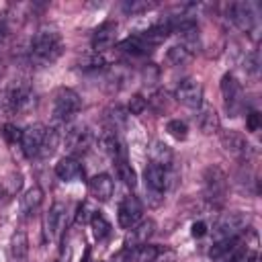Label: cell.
Wrapping results in <instances>:
<instances>
[{"instance_id":"obj_1","label":"cell","mask_w":262,"mask_h":262,"mask_svg":"<svg viewBox=\"0 0 262 262\" xmlns=\"http://www.w3.org/2000/svg\"><path fill=\"white\" fill-rule=\"evenodd\" d=\"M63 51V41H61V35L51 29V27H43L35 33V37L31 39V45H29V59L31 63L43 68V66H49L53 63Z\"/></svg>"},{"instance_id":"obj_2","label":"cell","mask_w":262,"mask_h":262,"mask_svg":"<svg viewBox=\"0 0 262 262\" xmlns=\"http://www.w3.org/2000/svg\"><path fill=\"white\" fill-rule=\"evenodd\" d=\"M168 35H170L168 27L164 23H158V25H154V27L141 31V33H135V35L123 39L117 45V49L131 55V57H143V55L151 53Z\"/></svg>"},{"instance_id":"obj_3","label":"cell","mask_w":262,"mask_h":262,"mask_svg":"<svg viewBox=\"0 0 262 262\" xmlns=\"http://www.w3.org/2000/svg\"><path fill=\"white\" fill-rule=\"evenodd\" d=\"M37 96L29 80H12L4 92V108L10 113H29L35 108Z\"/></svg>"},{"instance_id":"obj_4","label":"cell","mask_w":262,"mask_h":262,"mask_svg":"<svg viewBox=\"0 0 262 262\" xmlns=\"http://www.w3.org/2000/svg\"><path fill=\"white\" fill-rule=\"evenodd\" d=\"M80 106H82V100L76 90L66 86L57 88L53 94V121L57 125H70L80 113Z\"/></svg>"},{"instance_id":"obj_5","label":"cell","mask_w":262,"mask_h":262,"mask_svg":"<svg viewBox=\"0 0 262 262\" xmlns=\"http://www.w3.org/2000/svg\"><path fill=\"white\" fill-rule=\"evenodd\" d=\"M246 215L239 213V211H231V213H225L217 219L215 227H213V239L219 242V239H229V237H237L244 229H246Z\"/></svg>"},{"instance_id":"obj_6","label":"cell","mask_w":262,"mask_h":262,"mask_svg":"<svg viewBox=\"0 0 262 262\" xmlns=\"http://www.w3.org/2000/svg\"><path fill=\"white\" fill-rule=\"evenodd\" d=\"M63 139H66V147L70 149V154L80 156L92 147L94 135L86 125H72V127H68Z\"/></svg>"},{"instance_id":"obj_7","label":"cell","mask_w":262,"mask_h":262,"mask_svg":"<svg viewBox=\"0 0 262 262\" xmlns=\"http://www.w3.org/2000/svg\"><path fill=\"white\" fill-rule=\"evenodd\" d=\"M176 100L188 108L199 111L203 106V86L194 78H184L176 86Z\"/></svg>"},{"instance_id":"obj_8","label":"cell","mask_w":262,"mask_h":262,"mask_svg":"<svg viewBox=\"0 0 262 262\" xmlns=\"http://www.w3.org/2000/svg\"><path fill=\"white\" fill-rule=\"evenodd\" d=\"M227 192V176L219 166H211L205 172V194L213 203H221Z\"/></svg>"},{"instance_id":"obj_9","label":"cell","mask_w":262,"mask_h":262,"mask_svg":"<svg viewBox=\"0 0 262 262\" xmlns=\"http://www.w3.org/2000/svg\"><path fill=\"white\" fill-rule=\"evenodd\" d=\"M45 133H47V127L41 125V123H33L27 129H23L20 147H23V154L27 158H37L41 154V147H43V141H45Z\"/></svg>"},{"instance_id":"obj_10","label":"cell","mask_w":262,"mask_h":262,"mask_svg":"<svg viewBox=\"0 0 262 262\" xmlns=\"http://www.w3.org/2000/svg\"><path fill=\"white\" fill-rule=\"evenodd\" d=\"M229 18L239 31H246V33L254 31L258 25V16L252 2H233L229 6Z\"/></svg>"},{"instance_id":"obj_11","label":"cell","mask_w":262,"mask_h":262,"mask_svg":"<svg viewBox=\"0 0 262 262\" xmlns=\"http://www.w3.org/2000/svg\"><path fill=\"white\" fill-rule=\"evenodd\" d=\"M221 94H223V102H225L227 113L231 117H235L239 113L244 100H242V86L233 74H225L221 78Z\"/></svg>"},{"instance_id":"obj_12","label":"cell","mask_w":262,"mask_h":262,"mask_svg":"<svg viewBox=\"0 0 262 262\" xmlns=\"http://www.w3.org/2000/svg\"><path fill=\"white\" fill-rule=\"evenodd\" d=\"M141 215H143V205L137 196L129 194L121 201V205H119V225L123 229H131L133 225H137L141 221Z\"/></svg>"},{"instance_id":"obj_13","label":"cell","mask_w":262,"mask_h":262,"mask_svg":"<svg viewBox=\"0 0 262 262\" xmlns=\"http://www.w3.org/2000/svg\"><path fill=\"white\" fill-rule=\"evenodd\" d=\"M115 37H117V23H115V20H104V23H100V25L94 29V33H92V51L104 53L106 49L113 47Z\"/></svg>"},{"instance_id":"obj_14","label":"cell","mask_w":262,"mask_h":262,"mask_svg":"<svg viewBox=\"0 0 262 262\" xmlns=\"http://www.w3.org/2000/svg\"><path fill=\"white\" fill-rule=\"evenodd\" d=\"M66 225V205L61 201H55L47 215H45V235L47 239H55Z\"/></svg>"},{"instance_id":"obj_15","label":"cell","mask_w":262,"mask_h":262,"mask_svg":"<svg viewBox=\"0 0 262 262\" xmlns=\"http://www.w3.org/2000/svg\"><path fill=\"white\" fill-rule=\"evenodd\" d=\"M143 178H145V190H149V192L162 194L168 186V170L154 164V162L147 164V168L143 172Z\"/></svg>"},{"instance_id":"obj_16","label":"cell","mask_w":262,"mask_h":262,"mask_svg":"<svg viewBox=\"0 0 262 262\" xmlns=\"http://www.w3.org/2000/svg\"><path fill=\"white\" fill-rule=\"evenodd\" d=\"M221 145L225 147L227 154L235 156V158H246L250 154V143L246 141V137L233 129L223 131L221 133Z\"/></svg>"},{"instance_id":"obj_17","label":"cell","mask_w":262,"mask_h":262,"mask_svg":"<svg viewBox=\"0 0 262 262\" xmlns=\"http://www.w3.org/2000/svg\"><path fill=\"white\" fill-rule=\"evenodd\" d=\"M154 231H156V223H154L151 219H143V221H139L137 225H133L131 231H129V235H127V239H125L127 250L147 244V239L154 235Z\"/></svg>"},{"instance_id":"obj_18","label":"cell","mask_w":262,"mask_h":262,"mask_svg":"<svg viewBox=\"0 0 262 262\" xmlns=\"http://www.w3.org/2000/svg\"><path fill=\"white\" fill-rule=\"evenodd\" d=\"M55 174H57L59 180L72 182V180H78V178L84 176V168L74 156H66L55 164Z\"/></svg>"},{"instance_id":"obj_19","label":"cell","mask_w":262,"mask_h":262,"mask_svg":"<svg viewBox=\"0 0 262 262\" xmlns=\"http://www.w3.org/2000/svg\"><path fill=\"white\" fill-rule=\"evenodd\" d=\"M88 190L90 194L96 199V201H108L113 196V190H115V184H113V178L108 174H96L90 178L88 182Z\"/></svg>"},{"instance_id":"obj_20","label":"cell","mask_w":262,"mask_h":262,"mask_svg":"<svg viewBox=\"0 0 262 262\" xmlns=\"http://www.w3.org/2000/svg\"><path fill=\"white\" fill-rule=\"evenodd\" d=\"M196 125L205 135H213L219 131V115L213 106H201L196 115Z\"/></svg>"},{"instance_id":"obj_21","label":"cell","mask_w":262,"mask_h":262,"mask_svg":"<svg viewBox=\"0 0 262 262\" xmlns=\"http://www.w3.org/2000/svg\"><path fill=\"white\" fill-rule=\"evenodd\" d=\"M10 258L14 262H27L29 258V237L23 229H16L10 237Z\"/></svg>"},{"instance_id":"obj_22","label":"cell","mask_w":262,"mask_h":262,"mask_svg":"<svg viewBox=\"0 0 262 262\" xmlns=\"http://www.w3.org/2000/svg\"><path fill=\"white\" fill-rule=\"evenodd\" d=\"M158 254H160V250L156 246L143 244V246H137V248H129L125 252L123 262H154L158 258Z\"/></svg>"},{"instance_id":"obj_23","label":"cell","mask_w":262,"mask_h":262,"mask_svg":"<svg viewBox=\"0 0 262 262\" xmlns=\"http://www.w3.org/2000/svg\"><path fill=\"white\" fill-rule=\"evenodd\" d=\"M41 203H43V190L39 186H31L20 201V209L25 215H31L41 207Z\"/></svg>"},{"instance_id":"obj_24","label":"cell","mask_w":262,"mask_h":262,"mask_svg":"<svg viewBox=\"0 0 262 262\" xmlns=\"http://www.w3.org/2000/svg\"><path fill=\"white\" fill-rule=\"evenodd\" d=\"M115 168H117V176H119V180H121L125 186H129V188H135V186H137V174H135L133 166L127 162V158H123V160H115Z\"/></svg>"},{"instance_id":"obj_25","label":"cell","mask_w":262,"mask_h":262,"mask_svg":"<svg viewBox=\"0 0 262 262\" xmlns=\"http://www.w3.org/2000/svg\"><path fill=\"white\" fill-rule=\"evenodd\" d=\"M151 162L168 170V166L172 164V149H170L166 143L156 141L154 147H151Z\"/></svg>"},{"instance_id":"obj_26","label":"cell","mask_w":262,"mask_h":262,"mask_svg":"<svg viewBox=\"0 0 262 262\" xmlns=\"http://www.w3.org/2000/svg\"><path fill=\"white\" fill-rule=\"evenodd\" d=\"M166 57H168V61H170L172 66H184V63H188V61L192 59V51L186 49V47L180 43V45H172V47L168 49Z\"/></svg>"},{"instance_id":"obj_27","label":"cell","mask_w":262,"mask_h":262,"mask_svg":"<svg viewBox=\"0 0 262 262\" xmlns=\"http://www.w3.org/2000/svg\"><path fill=\"white\" fill-rule=\"evenodd\" d=\"M106 66H108V59L104 57V53H98V51H92L80 63V68L82 70H88V72H98V70H104Z\"/></svg>"},{"instance_id":"obj_28","label":"cell","mask_w":262,"mask_h":262,"mask_svg":"<svg viewBox=\"0 0 262 262\" xmlns=\"http://www.w3.org/2000/svg\"><path fill=\"white\" fill-rule=\"evenodd\" d=\"M90 227H92V235L100 242V239H104L108 233H111V223L100 215V213H94L92 217H90Z\"/></svg>"},{"instance_id":"obj_29","label":"cell","mask_w":262,"mask_h":262,"mask_svg":"<svg viewBox=\"0 0 262 262\" xmlns=\"http://www.w3.org/2000/svg\"><path fill=\"white\" fill-rule=\"evenodd\" d=\"M127 117H129V111L123 108L121 104H115L106 111V119L111 121V129H115V131H117V127H123L127 123Z\"/></svg>"},{"instance_id":"obj_30","label":"cell","mask_w":262,"mask_h":262,"mask_svg":"<svg viewBox=\"0 0 262 262\" xmlns=\"http://www.w3.org/2000/svg\"><path fill=\"white\" fill-rule=\"evenodd\" d=\"M59 139H61L59 131H57V129H53V127H49V129H47V133H45V141H43V147H41V154H39V156H43V158L51 156V154L55 151V147H57Z\"/></svg>"},{"instance_id":"obj_31","label":"cell","mask_w":262,"mask_h":262,"mask_svg":"<svg viewBox=\"0 0 262 262\" xmlns=\"http://www.w3.org/2000/svg\"><path fill=\"white\" fill-rule=\"evenodd\" d=\"M166 131H168L172 137H176V139H186V135H188V127H186V123L180 121V119H172V121H168Z\"/></svg>"},{"instance_id":"obj_32","label":"cell","mask_w":262,"mask_h":262,"mask_svg":"<svg viewBox=\"0 0 262 262\" xmlns=\"http://www.w3.org/2000/svg\"><path fill=\"white\" fill-rule=\"evenodd\" d=\"M156 4L154 2H145V0H131V2H125L123 4V10L127 14H139V12H147L151 10Z\"/></svg>"},{"instance_id":"obj_33","label":"cell","mask_w":262,"mask_h":262,"mask_svg":"<svg viewBox=\"0 0 262 262\" xmlns=\"http://www.w3.org/2000/svg\"><path fill=\"white\" fill-rule=\"evenodd\" d=\"M145 108H147V98H143L141 94H133L129 100V106H127L129 115H141Z\"/></svg>"},{"instance_id":"obj_34","label":"cell","mask_w":262,"mask_h":262,"mask_svg":"<svg viewBox=\"0 0 262 262\" xmlns=\"http://www.w3.org/2000/svg\"><path fill=\"white\" fill-rule=\"evenodd\" d=\"M246 72L252 74V76H258V72H260V55H258V51H252L246 57Z\"/></svg>"},{"instance_id":"obj_35","label":"cell","mask_w":262,"mask_h":262,"mask_svg":"<svg viewBox=\"0 0 262 262\" xmlns=\"http://www.w3.org/2000/svg\"><path fill=\"white\" fill-rule=\"evenodd\" d=\"M4 137L10 141V143H20V137H23V131L18 129V127H14V125H4Z\"/></svg>"},{"instance_id":"obj_36","label":"cell","mask_w":262,"mask_h":262,"mask_svg":"<svg viewBox=\"0 0 262 262\" xmlns=\"http://www.w3.org/2000/svg\"><path fill=\"white\" fill-rule=\"evenodd\" d=\"M246 125L250 131H258L260 129V115L256 111H250L248 117H246Z\"/></svg>"},{"instance_id":"obj_37","label":"cell","mask_w":262,"mask_h":262,"mask_svg":"<svg viewBox=\"0 0 262 262\" xmlns=\"http://www.w3.org/2000/svg\"><path fill=\"white\" fill-rule=\"evenodd\" d=\"M205 233H207L205 221H194V223H192V229H190V235H192V237H203Z\"/></svg>"}]
</instances>
